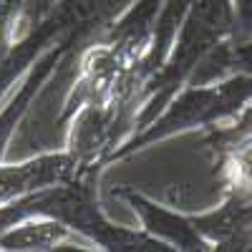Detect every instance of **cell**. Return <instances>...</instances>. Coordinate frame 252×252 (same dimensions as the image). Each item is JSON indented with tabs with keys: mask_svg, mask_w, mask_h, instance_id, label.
<instances>
[{
	"mask_svg": "<svg viewBox=\"0 0 252 252\" xmlns=\"http://www.w3.org/2000/svg\"><path fill=\"white\" fill-rule=\"evenodd\" d=\"M252 103V76L232 73L227 78H217L209 83H187L182 86L169 103L131 136L119 141L103 159V166L114 161L129 159L159 141H166L189 131H209L220 124L232 121Z\"/></svg>",
	"mask_w": 252,
	"mask_h": 252,
	"instance_id": "6da1fadb",
	"label": "cell"
},
{
	"mask_svg": "<svg viewBox=\"0 0 252 252\" xmlns=\"http://www.w3.org/2000/svg\"><path fill=\"white\" fill-rule=\"evenodd\" d=\"M192 222L209 250L247 252L252 250V192L224 187L222 202L204 212H192Z\"/></svg>",
	"mask_w": 252,
	"mask_h": 252,
	"instance_id": "7a4b0ae2",
	"label": "cell"
},
{
	"mask_svg": "<svg viewBox=\"0 0 252 252\" xmlns=\"http://www.w3.org/2000/svg\"><path fill=\"white\" fill-rule=\"evenodd\" d=\"M83 166L86 164L71 149L35 154L15 164L0 161V204L23 199L56 184H66L83 172Z\"/></svg>",
	"mask_w": 252,
	"mask_h": 252,
	"instance_id": "3957f363",
	"label": "cell"
},
{
	"mask_svg": "<svg viewBox=\"0 0 252 252\" xmlns=\"http://www.w3.org/2000/svg\"><path fill=\"white\" fill-rule=\"evenodd\" d=\"M114 197H119L121 202H126L131 207V212L139 217L144 232L161 240L172 250H177V252H209V245L197 232L189 212H179V209L166 207L134 187H116Z\"/></svg>",
	"mask_w": 252,
	"mask_h": 252,
	"instance_id": "277c9868",
	"label": "cell"
},
{
	"mask_svg": "<svg viewBox=\"0 0 252 252\" xmlns=\"http://www.w3.org/2000/svg\"><path fill=\"white\" fill-rule=\"evenodd\" d=\"M76 48L78 46L68 43V40L53 43L46 53H40L33 61V66L26 71L23 78H20L18 91L10 96V101L5 103V106L0 109V161H3V157H5V149H8L15 129L20 126L23 116L28 114V109L33 106L35 96L46 89V83L51 81V76L63 66V63H66V58L76 53Z\"/></svg>",
	"mask_w": 252,
	"mask_h": 252,
	"instance_id": "5b68a950",
	"label": "cell"
},
{
	"mask_svg": "<svg viewBox=\"0 0 252 252\" xmlns=\"http://www.w3.org/2000/svg\"><path fill=\"white\" fill-rule=\"evenodd\" d=\"M81 240L68 224H63L48 215H31L10 224L0 235V250L3 252H58V250H86L81 245H71ZM86 242V240H83Z\"/></svg>",
	"mask_w": 252,
	"mask_h": 252,
	"instance_id": "8992f818",
	"label": "cell"
},
{
	"mask_svg": "<svg viewBox=\"0 0 252 252\" xmlns=\"http://www.w3.org/2000/svg\"><path fill=\"white\" fill-rule=\"evenodd\" d=\"M204 144L215 154V174L224 187H242L252 192V129L240 134L204 131Z\"/></svg>",
	"mask_w": 252,
	"mask_h": 252,
	"instance_id": "52a82bcc",
	"label": "cell"
},
{
	"mask_svg": "<svg viewBox=\"0 0 252 252\" xmlns=\"http://www.w3.org/2000/svg\"><path fill=\"white\" fill-rule=\"evenodd\" d=\"M232 73L252 76V38L250 40H222L220 46L209 51L202 63L194 68L187 83H209L217 78H227Z\"/></svg>",
	"mask_w": 252,
	"mask_h": 252,
	"instance_id": "ba28073f",
	"label": "cell"
},
{
	"mask_svg": "<svg viewBox=\"0 0 252 252\" xmlns=\"http://www.w3.org/2000/svg\"><path fill=\"white\" fill-rule=\"evenodd\" d=\"M232 3H235L232 40H250L252 38V0H232Z\"/></svg>",
	"mask_w": 252,
	"mask_h": 252,
	"instance_id": "9c48e42d",
	"label": "cell"
},
{
	"mask_svg": "<svg viewBox=\"0 0 252 252\" xmlns=\"http://www.w3.org/2000/svg\"><path fill=\"white\" fill-rule=\"evenodd\" d=\"M8 3H10V0H0V13H3V10L8 8Z\"/></svg>",
	"mask_w": 252,
	"mask_h": 252,
	"instance_id": "30bf717a",
	"label": "cell"
}]
</instances>
